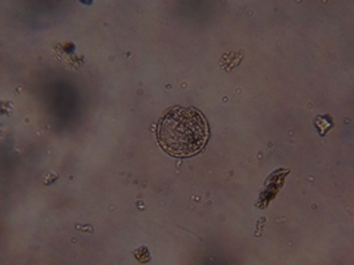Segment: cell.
Wrapping results in <instances>:
<instances>
[{
  "mask_svg": "<svg viewBox=\"0 0 354 265\" xmlns=\"http://www.w3.org/2000/svg\"><path fill=\"white\" fill-rule=\"evenodd\" d=\"M208 136L209 127L205 117L194 108H170L157 126L161 149L176 158H189L201 152Z\"/></svg>",
  "mask_w": 354,
  "mask_h": 265,
  "instance_id": "6da1fadb",
  "label": "cell"
},
{
  "mask_svg": "<svg viewBox=\"0 0 354 265\" xmlns=\"http://www.w3.org/2000/svg\"><path fill=\"white\" fill-rule=\"evenodd\" d=\"M332 126H334V123H332V118H330L329 115L316 117V119H315V127L317 128V131H319L322 136L326 135L328 130L332 128Z\"/></svg>",
  "mask_w": 354,
  "mask_h": 265,
  "instance_id": "7a4b0ae2",
  "label": "cell"
}]
</instances>
